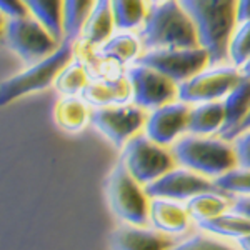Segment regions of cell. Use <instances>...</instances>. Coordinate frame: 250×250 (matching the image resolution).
<instances>
[{
  "label": "cell",
  "mask_w": 250,
  "mask_h": 250,
  "mask_svg": "<svg viewBox=\"0 0 250 250\" xmlns=\"http://www.w3.org/2000/svg\"><path fill=\"white\" fill-rule=\"evenodd\" d=\"M195 25L199 43L210 55V65L227 62V47L239 23L237 0H179Z\"/></svg>",
  "instance_id": "cell-1"
},
{
  "label": "cell",
  "mask_w": 250,
  "mask_h": 250,
  "mask_svg": "<svg viewBox=\"0 0 250 250\" xmlns=\"http://www.w3.org/2000/svg\"><path fill=\"white\" fill-rule=\"evenodd\" d=\"M139 37L145 50L199 47L195 25L179 0L150 5Z\"/></svg>",
  "instance_id": "cell-2"
},
{
  "label": "cell",
  "mask_w": 250,
  "mask_h": 250,
  "mask_svg": "<svg viewBox=\"0 0 250 250\" xmlns=\"http://www.w3.org/2000/svg\"><path fill=\"white\" fill-rule=\"evenodd\" d=\"M179 167L200 173L207 179H219L237 167V157L230 140L220 135L185 134L170 147Z\"/></svg>",
  "instance_id": "cell-3"
},
{
  "label": "cell",
  "mask_w": 250,
  "mask_h": 250,
  "mask_svg": "<svg viewBox=\"0 0 250 250\" xmlns=\"http://www.w3.org/2000/svg\"><path fill=\"white\" fill-rule=\"evenodd\" d=\"M104 190L108 208L119 224L148 225L150 197L120 160L108 172Z\"/></svg>",
  "instance_id": "cell-4"
},
{
  "label": "cell",
  "mask_w": 250,
  "mask_h": 250,
  "mask_svg": "<svg viewBox=\"0 0 250 250\" xmlns=\"http://www.w3.org/2000/svg\"><path fill=\"white\" fill-rule=\"evenodd\" d=\"M74 57V43L63 40L57 50L52 55H48L47 59L40 60L37 63H32V65H25V68L20 70L19 74L5 79L2 82V88H0L2 105L15 102V100L35 94V92L47 90L48 87H54L59 72Z\"/></svg>",
  "instance_id": "cell-5"
},
{
  "label": "cell",
  "mask_w": 250,
  "mask_h": 250,
  "mask_svg": "<svg viewBox=\"0 0 250 250\" xmlns=\"http://www.w3.org/2000/svg\"><path fill=\"white\" fill-rule=\"evenodd\" d=\"M3 42L15 57L25 65H32L54 54L62 40L54 37L50 30L32 15H25L19 19H5Z\"/></svg>",
  "instance_id": "cell-6"
},
{
  "label": "cell",
  "mask_w": 250,
  "mask_h": 250,
  "mask_svg": "<svg viewBox=\"0 0 250 250\" xmlns=\"http://www.w3.org/2000/svg\"><path fill=\"white\" fill-rule=\"evenodd\" d=\"M119 160L125 165L128 173L144 187L155 182L168 170L177 167L170 148L155 144L144 132L124 145Z\"/></svg>",
  "instance_id": "cell-7"
},
{
  "label": "cell",
  "mask_w": 250,
  "mask_h": 250,
  "mask_svg": "<svg viewBox=\"0 0 250 250\" xmlns=\"http://www.w3.org/2000/svg\"><path fill=\"white\" fill-rule=\"evenodd\" d=\"M242 72L232 63H217L200 70L192 79L179 85L177 100L188 105L204 102H220L242 80Z\"/></svg>",
  "instance_id": "cell-8"
},
{
  "label": "cell",
  "mask_w": 250,
  "mask_h": 250,
  "mask_svg": "<svg viewBox=\"0 0 250 250\" xmlns=\"http://www.w3.org/2000/svg\"><path fill=\"white\" fill-rule=\"evenodd\" d=\"M145 120L147 112L128 102L122 105L92 108L90 125L100 135L105 137L117 150H122L128 140L142 134Z\"/></svg>",
  "instance_id": "cell-9"
},
{
  "label": "cell",
  "mask_w": 250,
  "mask_h": 250,
  "mask_svg": "<svg viewBox=\"0 0 250 250\" xmlns=\"http://www.w3.org/2000/svg\"><path fill=\"white\" fill-rule=\"evenodd\" d=\"M139 63L154 68L180 85L210 65V55L200 45L190 48H160L145 50Z\"/></svg>",
  "instance_id": "cell-10"
},
{
  "label": "cell",
  "mask_w": 250,
  "mask_h": 250,
  "mask_svg": "<svg viewBox=\"0 0 250 250\" xmlns=\"http://www.w3.org/2000/svg\"><path fill=\"white\" fill-rule=\"evenodd\" d=\"M125 77L132 88V104L145 112L173 102L179 95V85L175 82L144 63L137 62L130 65L125 72Z\"/></svg>",
  "instance_id": "cell-11"
},
{
  "label": "cell",
  "mask_w": 250,
  "mask_h": 250,
  "mask_svg": "<svg viewBox=\"0 0 250 250\" xmlns=\"http://www.w3.org/2000/svg\"><path fill=\"white\" fill-rule=\"evenodd\" d=\"M210 190H217L212 179H207L200 173L179 167V165L145 187V192L150 199H168L182 204L199 193Z\"/></svg>",
  "instance_id": "cell-12"
},
{
  "label": "cell",
  "mask_w": 250,
  "mask_h": 250,
  "mask_svg": "<svg viewBox=\"0 0 250 250\" xmlns=\"http://www.w3.org/2000/svg\"><path fill=\"white\" fill-rule=\"evenodd\" d=\"M190 105L173 100L165 105L147 112L144 134L155 144L170 148L180 137L187 134Z\"/></svg>",
  "instance_id": "cell-13"
},
{
  "label": "cell",
  "mask_w": 250,
  "mask_h": 250,
  "mask_svg": "<svg viewBox=\"0 0 250 250\" xmlns=\"http://www.w3.org/2000/svg\"><path fill=\"white\" fill-rule=\"evenodd\" d=\"M148 225L173 239H184L197 229L185 204L168 199H150Z\"/></svg>",
  "instance_id": "cell-14"
},
{
  "label": "cell",
  "mask_w": 250,
  "mask_h": 250,
  "mask_svg": "<svg viewBox=\"0 0 250 250\" xmlns=\"http://www.w3.org/2000/svg\"><path fill=\"white\" fill-rule=\"evenodd\" d=\"M177 240L150 225L132 224H119L108 237L110 250H168Z\"/></svg>",
  "instance_id": "cell-15"
},
{
  "label": "cell",
  "mask_w": 250,
  "mask_h": 250,
  "mask_svg": "<svg viewBox=\"0 0 250 250\" xmlns=\"http://www.w3.org/2000/svg\"><path fill=\"white\" fill-rule=\"evenodd\" d=\"M80 97L92 108L122 105V104L132 102V88L127 77L108 79V80H90Z\"/></svg>",
  "instance_id": "cell-16"
},
{
  "label": "cell",
  "mask_w": 250,
  "mask_h": 250,
  "mask_svg": "<svg viewBox=\"0 0 250 250\" xmlns=\"http://www.w3.org/2000/svg\"><path fill=\"white\" fill-rule=\"evenodd\" d=\"M222 102L225 110V122L220 137L232 142L239 127L250 112V79L242 77L240 82L229 92Z\"/></svg>",
  "instance_id": "cell-17"
},
{
  "label": "cell",
  "mask_w": 250,
  "mask_h": 250,
  "mask_svg": "<svg viewBox=\"0 0 250 250\" xmlns=\"http://www.w3.org/2000/svg\"><path fill=\"white\" fill-rule=\"evenodd\" d=\"M115 19L110 0H95V5L82 29L79 42L88 47H100L115 34Z\"/></svg>",
  "instance_id": "cell-18"
},
{
  "label": "cell",
  "mask_w": 250,
  "mask_h": 250,
  "mask_svg": "<svg viewBox=\"0 0 250 250\" xmlns=\"http://www.w3.org/2000/svg\"><path fill=\"white\" fill-rule=\"evenodd\" d=\"M54 122L65 134H79L90 125L92 107L82 97H60L54 107Z\"/></svg>",
  "instance_id": "cell-19"
},
{
  "label": "cell",
  "mask_w": 250,
  "mask_h": 250,
  "mask_svg": "<svg viewBox=\"0 0 250 250\" xmlns=\"http://www.w3.org/2000/svg\"><path fill=\"white\" fill-rule=\"evenodd\" d=\"M97 48L105 57L119 62L125 68L139 62L145 52L142 40L139 37V32L130 30H115V34L107 42H104Z\"/></svg>",
  "instance_id": "cell-20"
},
{
  "label": "cell",
  "mask_w": 250,
  "mask_h": 250,
  "mask_svg": "<svg viewBox=\"0 0 250 250\" xmlns=\"http://www.w3.org/2000/svg\"><path fill=\"white\" fill-rule=\"evenodd\" d=\"M225 122L224 102H204L190 105L187 134L220 135Z\"/></svg>",
  "instance_id": "cell-21"
},
{
  "label": "cell",
  "mask_w": 250,
  "mask_h": 250,
  "mask_svg": "<svg viewBox=\"0 0 250 250\" xmlns=\"http://www.w3.org/2000/svg\"><path fill=\"white\" fill-rule=\"evenodd\" d=\"M195 227L202 232L210 233V235L233 242H237L245 235H250V219L232 210V208L213 217L210 220L199 222V224H195Z\"/></svg>",
  "instance_id": "cell-22"
},
{
  "label": "cell",
  "mask_w": 250,
  "mask_h": 250,
  "mask_svg": "<svg viewBox=\"0 0 250 250\" xmlns=\"http://www.w3.org/2000/svg\"><path fill=\"white\" fill-rule=\"evenodd\" d=\"M232 199L233 197L220 190L202 192L199 195L192 197L190 200H187L185 208H187L188 215L192 217V220L199 224V222L210 220L213 217L220 215V213L230 210Z\"/></svg>",
  "instance_id": "cell-23"
},
{
  "label": "cell",
  "mask_w": 250,
  "mask_h": 250,
  "mask_svg": "<svg viewBox=\"0 0 250 250\" xmlns=\"http://www.w3.org/2000/svg\"><path fill=\"white\" fill-rule=\"evenodd\" d=\"M94 5L95 0H63L62 27L65 42H79L80 35H82V29Z\"/></svg>",
  "instance_id": "cell-24"
},
{
  "label": "cell",
  "mask_w": 250,
  "mask_h": 250,
  "mask_svg": "<svg viewBox=\"0 0 250 250\" xmlns=\"http://www.w3.org/2000/svg\"><path fill=\"white\" fill-rule=\"evenodd\" d=\"M117 30L139 32L147 19L150 3L147 0H110Z\"/></svg>",
  "instance_id": "cell-25"
},
{
  "label": "cell",
  "mask_w": 250,
  "mask_h": 250,
  "mask_svg": "<svg viewBox=\"0 0 250 250\" xmlns=\"http://www.w3.org/2000/svg\"><path fill=\"white\" fill-rule=\"evenodd\" d=\"M88 82H90V75L83 62L74 57L59 72L54 82V88L60 97H80Z\"/></svg>",
  "instance_id": "cell-26"
},
{
  "label": "cell",
  "mask_w": 250,
  "mask_h": 250,
  "mask_svg": "<svg viewBox=\"0 0 250 250\" xmlns=\"http://www.w3.org/2000/svg\"><path fill=\"white\" fill-rule=\"evenodd\" d=\"M29 15L39 20L45 29L50 30L54 37L63 42L62 9L63 0H23Z\"/></svg>",
  "instance_id": "cell-27"
},
{
  "label": "cell",
  "mask_w": 250,
  "mask_h": 250,
  "mask_svg": "<svg viewBox=\"0 0 250 250\" xmlns=\"http://www.w3.org/2000/svg\"><path fill=\"white\" fill-rule=\"evenodd\" d=\"M168 250H240L237 242L220 239L195 229L192 233L179 239Z\"/></svg>",
  "instance_id": "cell-28"
},
{
  "label": "cell",
  "mask_w": 250,
  "mask_h": 250,
  "mask_svg": "<svg viewBox=\"0 0 250 250\" xmlns=\"http://www.w3.org/2000/svg\"><path fill=\"white\" fill-rule=\"evenodd\" d=\"M250 60V19L240 20L227 47V62L242 68Z\"/></svg>",
  "instance_id": "cell-29"
},
{
  "label": "cell",
  "mask_w": 250,
  "mask_h": 250,
  "mask_svg": "<svg viewBox=\"0 0 250 250\" xmlns=\"http://www.w3.org/2000/svg\"><path fill=\"white\" fill-rule=\"evenodd\" d=\"M217 190L230 197H250V168L235 167L225 175L213 180Z\"/></svg>",
  "instance_id": "cell-30"
},
{
  "label": "cell",
  "mask_w": 250,
  "mask_h": 250,
  "mask_svg": "<svg viewBox=\"0 0 250 250\" xmlns=\"http://www.w3.org/2000/svg\"><path fill=\"white\" fill-rule=\"evenodd\" d=\"M232 145L237 157V167L250 168V128L237 135L232 140Z\"/></svg>",
  "instance_id": "cell-31"
},
{
  "label": "cell",
  "mask_w": 250,
  "mask_h": 250,
  "mask_svg": "<svg viewBox=\"0 0 250 250\" xmlns=\"http://www.w3.org/2000/svg\"><path fill=\"white\" fill-rule=\"evenodd\" d=\"M0 7L5 19H19L29 15L23 0H0Z\"/></svg>",
  "instance_id": "cell-32"
},
{
  "label": "cell",
  "mask_w": 250,
  "mask_h": 250,
  "mask_svg": "<svg viewBox=\"0 0 250 250\" xmlns=\"http://www.w3.org/2000/svg\"><path fill=\"white\" fill-rule=\"evenodd\" d=\"M230 208L250 219V197H233Z\"/></svg>",
  "instance_id": "cell-33"
},
{
  "label": "cell",
  "mask_w": 250,
  "mask_h": 250,
  "mask_svg": "<svg viewBox=\"0 0 250 250\" xmlns=\"http://www.w3.org/2000/svg\"><path fill=\"white\" fill-rule=\"evenodd\" d=\"M237 19L239 22L250 19V0H237Z\"/></svg>",
  "instance_id": "cell-34"
},
{
  "label": "cell",
  "mask_w": 250,
  "mask_h": 250,
  "mask_svg": "<svg viewBox=\"0 0 250 250\" xmlns=\"http://www.w3.org/2000/svg\"><path fill=\"white\" fill-rule=\"evenodd\" d=\"M237 245L240 247V250H250V235H245L239 239L237 240Z\"/></svg>",
  "instance_id": "cell-35"
},
{
  "label": "cell",
  "mask_w": 250,
  "mask_h": 250,
  "mask_svg": "<svg viewBox=\"0 0 250 250\" xmlns=\"http://www.w3.org/2000/svg\"><path fill=\"white\" fill-rule=\"evenodd\" d=\"M249 128H250V112H249V115L245 117L244 122H242V125L239 127V130H237V135L242 134V132H245V130H249ZM237 135H235V137H237Z\"/></svg>",
  "instance_id": "cell-36"
},
{
  "label": "cell",
  "mask_w": 250,
  "mask_h": 250,
  "mask_svg": "<svg viewBox=\"0 0 250 250\" xmlns=\"http://www.w3.org/2000/svg\"><path fill=\"white\" fill-rule=\"evenodd\" d=\"M240 72H242V75H244V77H247V79H250V60L247 63H245L244 67L240 68Z\"/></svg>",
  "instance_id": "cell-37"
},
{
  "label": "cell",
  "mask_w": 250,
  "mask_h": 250,
  "mask_svg": "<svg viewBox=\"0 0 250 250\" xmlns=\"http://www.w3.org/2000/svg\"><path fill=\"white\" fill-rule=\"evenodd\" d=\"M150 5H157V3H164V2H170V0H147Z\"/></svg>",
  "instance_id": "cell-38"
}]
</instances>
